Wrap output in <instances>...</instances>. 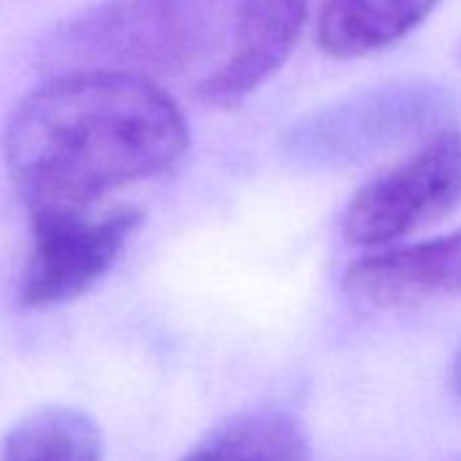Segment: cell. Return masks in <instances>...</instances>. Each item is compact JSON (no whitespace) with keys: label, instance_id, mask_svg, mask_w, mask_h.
I'll use <instances>...</instances> for the list:
<instances>
[{"label":"cell","instance_id":"6da1fadb","mask_svg":"<svg viewBox=\"0 0 461 461\" xmlns=\"http://www.w3.org/2000/svg\"><path fill=\"white\" fill-rule=\"evenodd\" d=\"M182 109L128 74H52L6 122L12 182L33 212H87L125 185L168 171L187 152Z\"/></svg>","mask_w":461,"mask_h":461},{"label":"cell","instance_id":"7a4b0ae2","mask_svg":"<svg viewBox=\"0 0 461 461\" xmlns=\"http://www.w3.org/2000/svg\"><path fill=\"white\" fill-rule=\"evenodd\" d=\"M256 0H101L41 44L50 74L104 71L155 82L228 50Z\"/></svg>","mask_w":461,"mask_h":461},{"label":"cell","instance_id":"3957f363","mask_svg":"<svg viewBox=\"0 0 461 461\" xmlns=\"http://www.w3.org/2000/svg\"><path fill=\"white\" fill-rule=\"evenodd\" d=\"M456 95L434 82H388L304 114L283 136V152L302 168H345L412 139L447 131Z\"/></svg>","mask_w":461,"mask_h":461},{"label":"cell","instance_id":"277c9868","mask_svg":"<svg viewBox=\"0 0 461 461\" xmlns=\"http://www.w3.org/2000/svg\"><path fill=\"white\" fill-rule=\"evenodd\" d=\"M458 206L461 131L447 128L350 198L342 214V234L350 245L377 248L442 220Z\"/></svg>","mask_w":461,"mask_h":461},{"label":"cell","instance_id":"5b68a950","mask_svg":"<svg viewBox=\"0 0 461 461\" xmlns=\"http://www.w3.org/2000/svg\"><path fill=\"white\" fill-rule=\"evenodd\" d=\"M141 220L139 209L101 217L33 212V253L20 280V302L25 307H55L85 296L114 267Z\"/></svg>","mask_w":461,"mask_h":461},{"label":"cell","instance_id":"8992f818","mask_svg":"<svg viewBox=\"0 0 461 461\" xmlns=\"http://www.w3.org/2000/svg\"><path fill=\"white\" fill-rule=\"evenodd\" d=\"M307 20V0H256L228 44V58L198 85L201 104L234 109L291 58Z\"/></svg>","mask_w":461,"mask_h":461},{"label":"cell","instance_id":"52a82bcc","mask_svg":"<svg viewBox=\"0 0 461 461\" xmlns=\"http://www.w3.org/2000/svg\"><path fill=\"white\" fill-rule=\"evenodd\" d=\"M345 291L369 307H410L461 296V228L353 261L345 272Z\"/></svg>","mask_w":461,"mask_h":461},{"label":"cell","instance_id":"ba28073f","mask_svg":"<svg viewBox=\"0 0 461 461\" xmlns=\"http://www.w3.org/2000/svg\"><path fill=\"white\" fill-rule=\"evenodd\" d=\"M439 0H326L318 44L339 60L380 52L429 20Z\"/></svg>","mask_w":461,"mask_h":461},{"label":"cell","instance_id":"9c48e42d","mask_svg":"<svg viewBox=\"0 0 461 461\" xmlns=\"http://www.w3.org/2000/svg\"><path fill=\"white\" fill-rule=\"evenodd\" d=\"M182 461H312V456L291 412L258 407L214 426Z\"/></svg>","mask_w":461,"mask_h":461},{"label":"cell","instance_id":"30bf717a","mask_svg":"<svg viewBox=\"0 0 461 461\" xmlns=\"http://www.w3.org/2000/svg\"><path fill=\"white\" fill-rule=\"evenodd\" d=\"M0 461H104V434L85 410L41 407L6 434Z\"/></svg>","mask_w":461,"mask_h":461},{"label":"cell","instance_id":"8fae6325","mask_svg":"<svg viewBox=\"0 0 461 461\" xmlns=\"http://www.w3.org/2000/svg\"><path fill=\"white\" fill-rule=\"evenodd\" d=\"M453 388L461 393V353L456 356V364H453Z\"/></svg>","mask_w":461,"mask_h":461},{"label":"cell","instance_id":"7c38bea8","mask_svg":"<svg viewBox=\"0 0 461 461\" xmlns=\"http://www.w3.org/2000/svg\"><path fill=\"white\" fill-rule=\"evenodd\" d=\"M453 461H461V458H453Z\"/></svg>","mask_w":461,"mask_h":461}]
</instances>
